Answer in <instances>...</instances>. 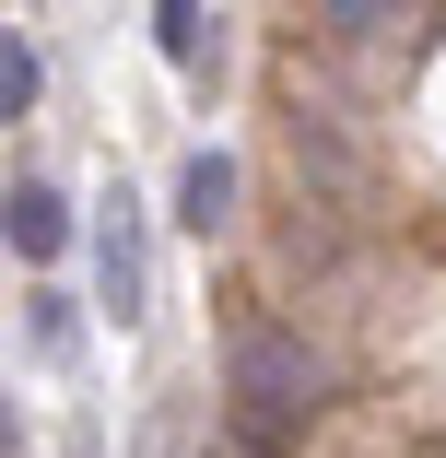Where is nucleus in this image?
Listing matches in <instances>:
<instances>
[{
  "mask_svg": "<svg viewBox=\"0 0 446 458\" xmlns=\"http://www.w3.org/2000/svg\"><path fill=\"white\" fill-rule=\"evenodd\" d=\"M223 400H235V411H258V423H282V435H294V423L317 411V364H306V341H282L271 318H247V329L223 341Z\"/></svg>",
  "mask_w": 446,
  "mask_h": 458,
  "instance_id": "obj_1",
  "label": "nucleus"
},
{
  "mask_svg": "<svg viewBox=\"0 0 446 458\" xmlns=\"http://www.w3.org/2000/svg\"><path fill=\"white\" fill-rule=\"evenodd\" d=\"M36 95H47V59L13 36V47H0V118H36Z\"/></svg>",
  "mask_w": 446,
  "mask_h": 458,
  "instance_id": "obj_7",
  "label": "nucleus"
},
{
  "mask_svg": "<svg viewBox=\"0 0 446 458\" xmlns=\"http://www.w3.org/2000/svg\"><path fill=\"white\" fill-rule=\"evenodd\" d=\"M329 24L341 36H388V24H411V0H329Z\"/></svg>",
  "mask_w": 446,
  "mask_h": 458,
  "instance_id": "obj_8",
  "label": "nucleus"
},
{
  "mask_svg": "<svg viewBox=\"0 0 446 458\" xmlns=\"http://www.w3.org/2000/svg\"><path fill=\"white\" fill-rule=\"evenodd\" d=\"M200 458H294V435H282V423H258V411H223Z\"/></svg>",
  "mask_w": 446,
  "mask_h": 458,
  "instance_id": "obj_6",
  "label": "nucleus"
},
{
  "mask_svg": "<svg viewBox=\"0 0 446 458\" xmlns=\"http://www.w3.org/2000/svg\"><path fill=\"white\" fill-rule=\"evenodd\" d=\"M0 235H13V259H36V270H47V259L71 247V200L47 189V176H13V200H0Z\"/></svg>",
  "mask_w": 446,
  "mask_h": 458,
  "instance_id": "obj_4",
  "label": "nucleus"
},
{
  "mask_svg": "<svg viewBox=\"0 0 446 458\" xmlns=\"http://www.w3.org/2000/svg\"><path fill=\"white\" fill-rule=\"evenodd\" d=\"M153 47L176 59V82H189V95H212V82H223V36H212L200 0H153Z\"/></svg>",
  "mask_w": 446,
  "mask_h": 458,
  "instance_id": "obj_3",
  "label": "nucleus"
},
{
  "mask_svg": "<svg viewBox=\"0 0 446 458\" xmlns=\"http://www.w3.org/2000/svg\"><path fill=\"white\" fill-rule=\"evenodd\" d=\"M176 224H189V235L235 224V153H189V165H176Z\"/></svg>",
  "mask_w": 446,
  "mask_h": 458,
  "instance_id": "obj_5",
  "label": "nucleus"
},
{
  "mask_svg": "<svg viewBox=\"0 0 446 458\" xmlns=\"http://www.w3.org/2000/svg\"><path fill=\"white\" fill-rule=\"evenodd\" d=\"M95 306H106L118 329L153 306V224H141V200H130V189H106V200H95Z\"/></svg>",
  "mask_w": 446,
  "mask_h": 458,
  "instance_id": "obj_2",
  "label": "nucleus"
},
{
  "mask_svg": "<svg viewBox=\"0 0 446 458\" xmlns=\"http://www.w3.org/2000/svg\"><path fill=\"white\" fill-rule=\"evenodd\" d=\"M36 352L71 364V294H36Z\"/></svg>",
  "mask_w": 446,
  "mask_h": 458,
  "instance_id": "obj_9",
  "label": "nucleus"
}]
</instances>
